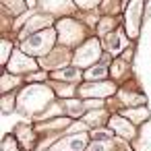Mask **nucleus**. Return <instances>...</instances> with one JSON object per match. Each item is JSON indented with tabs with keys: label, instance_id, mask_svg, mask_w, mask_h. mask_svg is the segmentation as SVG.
<instances>
[{
	"label": "nucleus",
	"instance_id": "4",
	"mask_svg": "<svg viewBox=\"0 0 151 151\" xmlns=\"http://www.w3.org/2000/svg\"><path fill=\"white\" fill-rule=\"evenodd\" d=\"M58 31H60V42L62 44H75L83 37V29L81 25H77L75 21L66 19V21H60L58 25Z\"/></svg>",
	"mask_w": 151,
	"mask_h": 151
},
{
	"label": "nucleus",
	"instance_id": "1",
	"mask_svg": "<svg viewBox=\"0 0 151 151\" xmlns=\"http://www.w3.org/2000/svg\"><path fill=\"white\" fill-rule=\"evenodd\" d=\"M50 99H52V91H50V89H46V87H42V85H33V87H27V89L23 91L19 104H21V108H23L25 112H37V110H42Z\"/></svg>",
	"mask_w": 151,
	"mask_h": 151
},
{
	"label": "nucleus",
	"instance_id": "12",
	"mask_svg": "<svg viewBox=\"0 0 151 151\" xmlns=\"http://www.w3.org/2000/svg\"><path fill=\"white\" fill-rule=\"evenodd\" d=\"M64 110H66L68 116H79V114L83 112V104H79V101H75V99H66Z\"/></svg>",
	"mask_w": 151,
	"mask_h": 151
},
{
	"label": "nucleus",
	"instance_id": "25",
	"mask_svg": "<svg viewBox=\"0 0 151 151\" xmlns=\"http://www.w3.org/2000/svg\"><path fill=\"white\" fill-rule=\"evenodd\" d=\"M79 6H83V9H93L95 2H79Z\"/></svg>",
	"mask_w": 151,
	"mask_h": 151
},
{
	"label": "nucleus",
	"instance_id": "18",
	"mask_svg": "<svg viewBox=\"0 0 151 151\" xmlns=\"http://www.w3.org/2000/svg\"><path fill=\"white\" fill-rule=\"evenodd\" d=\"M15 83H19V79L17 77H11V75H4L2 77V91H9Z\"/></svg>",
	"mask_w": 151,
	"mask_h": 151
},
{
	"label": "nucleus",
	"instance_id": "24",
	"mask_svg": "<svg viewBox=\"0 0 151 151\" xmlns=\"http://www.w3.org/2000/svg\"><path fill=\"white\" fill-rule=\"evenodd\" d=\"M11 106H13V97H4V104H2V110H4V112H9V110H11Z\"/></svg>",
	"mask_w": 151,
	"mask_h": 151
},
{
	"label": "nucleus",
	"instance_id": "16",
	"mask_svg": "<svg viewBox=\"0 0 151 151\" xmlns=\"http://www.w3.org/2000/svg\"><path fill=\"white\" fill-rule=\"evenodd\" d=\"M106 73H108V70H106V66H101V64H99V66L91 68L85 77H87V79H101V77H106Z\"/></svg>",
	"mask_w": 151,
	"mask_h": 151
},
{
	"label": "nucleus",
	"instance_id": "11",
	"mask_svg": "<svg viewBox=\"0 0 151 151\" xmlns=\"http://www.w3.org/2000/svg\"><path fill=\"white\" fill-rule=\"evenodd\" d=\"M50 21H52V19H50V17H46V15H42V17H37V19H31V21H29V25L25 27V33H23V35H27V33H31L33 29H37V27H42V25H48Z\"/></svg>",
	"mask_w": 151,
	"mask_h": 151
},
{
	"label": "nucleus",
	"instance_id": "2",
	"mask_svg": "<svg viewBox=\"0 0 151 151\" xmlns=\"http://www.w3.org/2000/svg\"><path fill=\"white\" fill-rule=\"evenodd\" d=\"M52 44H54V31H52V29H44V31L35 33L33 37L25 40L23 52L29 54V56H33V54L40 56V54H46V52L52 48Z\"/></svg>",
	"mask_w": 151,
	"mask_h": 151
},
{
	"label": "nucleus",
	"instance_id": "23",
	"mask_svg": "<svg viewBox=\"0 0 151 151\" xmlns=\"http://www.w3.org/2000/svg\"><path fill=\"white\" fill-rule=\"evenodd\" d=\"M93 137H95L97 141H99V139L104 141V139H108V137H110V132H108V130H95V132H93Z\"/></svg>",
	"mask_w": 151,
	"mask_h": 151
},
{
	"label": "nucleus",
	"instance_id": "8",
	"mask_svg": "<svg viewBox=\"0 0 151 151\" xmlns=\"http://www.w3.org/2000/svg\"><path fill=\"white\" fill-rule=\"evenodd\" d=\"M110 93H114V85H110V83L81 87V95H87V97H104V95H110Z\"/></svg>",
	"mask_w": 151,
	"mask_h": 151
},
{
	"label": "nucleus",
	"instance_id": "5",
	"mask_svg": "<svg viewBox=\"0 0 151 151\" xmlns=\"http://www.w3.org/2000/svg\"><path fill=\"white\" fill-rule=\"evenodd\" d=\"M35 66H37L35 60H31L29 56H25L21 52H15L13 58H11V62H9V70L11 73H25V70H31Z\"/></svg>",
	"mask_w": 151,
	"mask_h": 151
},
{
	"label": "nucleus",
	"instance_id": "19",
	"mask_svg": "<svg viewBox=\"0 0 151 151\" xmlns=\"http://www.w3.org/2000/svg\"><path fill=\"white\" fill-rule=\"evenodd\" d=\"M104 116H106L104 112H91V114H87V116H85V120H87L89 124H97V122H101V120H104Z\"/></svg>",
	"mask_w": 151,
	"mask_h": 151
},
{
	"label": "nucleus",
	"instance_id": "13",
	"mask_svg": "<svg viewBox=\"0 0 151 151\" xmlns=\"http://www.w3.org/2000/svg\"><path fill=\"white\" fill-rule=\"evenodd\" d=\"M124 116H128L132 122H143V120L149 116V112L141 108V110H128V112H124Z\"/></svg>",
	"mask_w": 151,
	"mask_h": 151
},
{
	"label": "nucleus",
	"instance_id": "22",
	"mask_svg": "<svg viewBox=\"0 0 151 151\" xmlns=\"http://www.w3.org/2000/svg\"><path fill=\"white\" fill-rule=\"evenodd\" d=\"M9 52H11V44L4 40V42H2V62H6V58H9Z\"/></svg>",
	"mask_w": 151,
	"mask_h": 151
},
{
	"label": "nucleus",
	"instance_id": "15",
	"mask_svg": "<svg viewBox=\"0 0 151 151\" xmlns=\"http://www.w3.org/2000/svg\"><path fill=\"white\" fill-rule=\"evenodd\" d=\"M56 77L58 79H70V81H75V79H79V70L77 68H66V70L56 73Z\"/></svg>",
	"mask_w": 151,
	"mask_h": 151
},
{
	"label": "nucleus",
	"instance_id": "20",
	"mask_svg": "<svg viewBox=\"0 0 151 151\" xmlns=\"http://www.w3.org/2000/svg\"><path fill=\"white\" fill-rule=\"evenodd\" d=\"M114 27V19H106V21H101L99 25H97V31L99 33H106L108 29H112Z\"/></svg>",
	"mask_w": 151,
	"mask_h": 151
},
{
	"label": "nucleus",
	"instance_id": "14",
	"mask_svg": "<svg viewBox=\"0 0 151 151\" xmlns=\"http://www.w3.org/2000/svg\"><path fill=\"white\" fill-rule=\"evenodd\" d=\"M143 151H151V126H145L143 130V141H141Z\"/></svg>",
	"mask_w": 151,
	"mask_h": 151
},
{
	"label": "nucleus",
	"instance_id": "7",
	"mask_svg": "<svg viewBox=\"0 0 151 151\" xmlns=\"http://www.w3.org/2000/svg\"><path fill=\"white\" fill-rule=\"evenodd\" d=\"M139 11H141V2H132L128 6L126 27H128V35L130 37H137V31H139Z\"/></svg>",
	"mask_w": 151,
	"mask_h": 151
},
{
	"label": "nucleus",
	"instance_id": "9",
	"mask_svg": "<svg viewBox=\"0 0 151 151\" xmlns=\"http://www.w3.org/2000/svg\"><path fill=\"white\" fill-rule=\"evenodd\" d=\"M110 126H112L118 134H122V137H126V139H130V137L134 134V126H132L130 122H126L124 118H120V116L112 118V120H110Z\"/></svg>",
	"mask_w": 151,
	"mask_h": 151
},
{
	"label": "nucleus",
	"instance_id": "21",
	"mask_svg": "<svg viewBox=\"0 0 151 151\" xmlns=\"http://www.w3.org/2000/svg\"><path fill=\"white\" fill-rule=\"evenodd\" d=\"M87 151H108V143H93V145H89V149Z\"/></svg>",
	"mask_w": 151,
	"mask_h": 151
},
{
	"label": "nucleus",
	"instance_id": "6",
	"mask_svg": "<svg viewBox=\"0 0 151 151\" xmlns=\"http://www.w3.org/2000/svg\"><path fill=\"white\" fill-rule=\"evenodd\" d=\"M87 147V137L85 134H75V137H68V139H62L56 149L58 151H83Z\"/></svg>",
	"mask_w": 151,
	"mask_h": 151
},
{
	"label": "nucleus",
	"instance_id": "10",
	"mask_svg": "<svg viewBox=\"0 0 151 151\" xmlns=\"http://www.w3.org/2000/svg\"><path fill=\"white\" fill-rule=\"evenodd\" d=\"M124 46H126V42H124L122 33H120V31H112L110 37H108V48H110V52L118 54V52H122Z\"/></svg>",
	"mask_w": 151,
	"mask_h": 151
},
{
	"label": "nucleus",
	"instance_id": "3",
	"mask_svg": "<svg viewBox=\"0 0 151 151\" xmlns=\"http://www.w3.org/2000/svg\"><path fill=\"white\" fill-rule=\"evenodd\" d=\"M99 58V42L97 40H89L75 56V62L77 66H87L91 62H95Z\"/></svg>",
	"mask_w": 151,
	"mask_h": 151
},
{
	"label": "nucleus",
	"instance_id": "17",
	"mask_svg": "<svg viewBox=\"0 0 151 151\" xmlns=\"http://www.w3.org/2000/svg\"><path fill=\"white\" fill-rule=\"evenodd\" d=\"M44 9H48V11H68L70 4H68V2H60V4H56V2H46Z\"/></svg>",
	"mask_w": 151,
	"mask_h": 151
}]
</instances>
